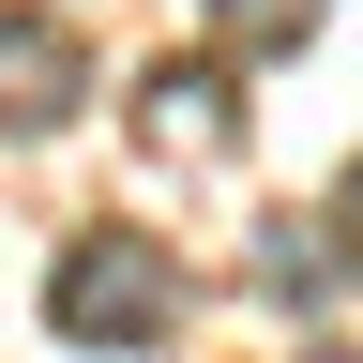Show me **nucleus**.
I'll return each instance as SVG.
<instances>
[{
  "label": "nucleus",
  "instance_id": "nucleus-4",
  "mask_svg": "<svg viewBox=\"0 0 363 363\" xmlns=\"http://www.w3.org/2000/svg\"><path fill=\"white\" fill-rule=\"evenodd\" d=\"M318 16H333V0H212V30H227V45H257V61H272V45H303Z\"/></svg>",
  "mask_w": 363,
  "mask_h": 363
},
{
  "label": "nucleus",
  "instance_id": "nucleus-1",
  "mask_svg": "<svg viewBox=\"0 0 363 363\" xmlns=\"http://www.w3.org/2000/svg\"><path fill=\"white\" fill-rule=\"evenodd\" d=\"M45 318H61V348H167L182 333V257L152 227H76L61 272H45Z\"/></svg>",
  "mask_w": 363,
  "mask_h": 363
},
{
  "label": "nucleus",
  "instance_id": "nucleus-3",
  "mask_svg": "<svg viewBox=\"0 0 363 363\" xmlns=\"http://www.w3.org/2000/svg\"><path fill=\"white\" fill-rule=\"evenodd\" d=\"M76 106V45L61 30H0V121H61Z\"/></svg>",
  "mask_w": 363,
  "mask_h": 363
},
{
  "label": "nucleus",
  "instance_id": "nucleus-7",
  "mask_svg": "<svg viewBox=\"0 0 363 363\" xmlns=\"http://www.w3.org/2000/svg\"><path fill=\"white\" fill-rule=\"evenodd\" d=\"M318 363H348V348H318Z\"/></svg>",
  "mask_w": 363,
  "mask_h": 363
},
{
  "label": "nucleus",
  "instance_id": "nucleus-5",
  "mask_svg": "<svg viewBox=\"0 0 363 363\" xmlns=\"http://www.w3.org/2000/svg\"><path fill=\"white\" fill-rule=\"evenodd\" d=\"M257 272L272 288H333V242H318V227H257Z\"/></svg>",
  "mask_w": 363,
  "mask_h": 363
},
{
  "label": "nucleus",
  "instance_id": "nucleus-2",
  "mask_svg": "<svg viewBox=\"0 0 363 363\" xmlns=\"http://www.w3.org/2000/svg\"><path fill=\"white\" fill-rule=\"evenodd\" d=\"M136 136H152V152H227V136H242V91H227V61H152V106H136Z\"/></svg>",
  "mask_w": 363,
  "mask_h": 363
},
{
  "label": "nucleus",
  "instance_id": "nucleus-6",
  "mask_svg": "<svg viewBox=\"0 0 363 363\" xmlns=\"http://www.w3.org/2000/svg\"><path fill=\"white\" fill-rule=\"evenodd\" d=\"M333 257H363V167L333 182Z\"/></svg>",
  "mask_w": 363,
  "mask_h": 363
}]
</instances>
